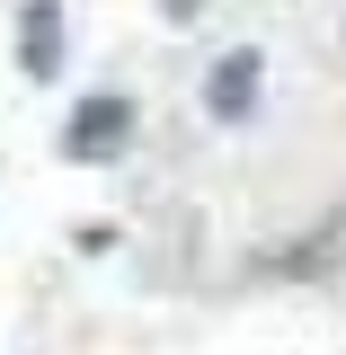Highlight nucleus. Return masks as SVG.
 Segmentation results:
<instances>
[{
	"instance_id": "1",
	"label": "nucleus",
	"mask_w": 346,
	"mask_h": 355,
	"mask_svg": "<svg viewBox=\"0 0 346 355\" xmlns=\"http://www.w3.org/2000/svg\"><path fill=\"white\" fill-rule=\"evenodd\" d=\"M125 142H133V98L125 89H98V98H80V107L62 116V160H71V169L116 160Z\"/></svg>"
},
{
	"instance_id": "2",
	"label": "nucleus",
	"mask_w": 346,
	"mask_h": 355,
	"mask_svg": "<svg viewBox=\"0 0 346 355\" xmlns=\"http://www.w3.org/2000/svg\"><path fill=\"white\" fill-rule=\"evenodd\" d=\"M258 89H266V53L258 44H231L214 71H205V116L214 125H249L258 116Z\"/></svg>"
},
{
	"instance_id": "3",
	"label": "nucleus",
	"mask_w": 346,
	"mask_h": 355,
	"mask_svg": "<svg viewBox=\"0 0 346 355\" xmlns=\"http://www.w3.org/2000/svg\"><path fill=\"white\" fill-rule=\"evenodd\" d=\"M62 36H71V18L62 9H18V71L27 80H62Z\"/></svg>"
}]
</instances>
